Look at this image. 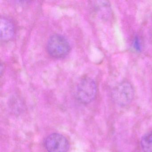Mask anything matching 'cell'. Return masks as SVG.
I'll return each instance as SVG.
<instances>
[{
	"label": "cell",
	"mask_w": 152,
	"mask_h": 152,
	"mask_svg": "<svg viewBox=\"0 0 152 152\" xmlns=\"http://www.w3.org/2000/svg\"><path fill=\"white\" fill-rule=\"evenodd\" d=\"M97 93V86L95 81L88 77L82 78L75 87V96L80 103L88 104L92 102Z\"/></svg>",
	"instance_id": "6da1fadb"
},
{
	"label": "cell",
	"mask_w": 152,
	"mask_h": 152,
	"mask_svg": "<svg viewBox=\"0 0 152 152\" xmlns=\"http://www.w3.org/2000/svg\"><path fill=\"white\" fill-rule=\"evenodd\" d=\"M47 49L50 56L60 59L65 57L69 54L71 46L64 36L59 34H54L48 40Z\"/></svg>",
	"instance_id": "7a4b0ae2"
},
{
	"label": "cell",
	"mask_w": 152,
	"mask_h": 152,
	"mask_svg": "<svg viewBox=\"0 0 152 152\" xmlns=\"http://www.w3.org/2000/svg\"><path fill=\"white\" fill-rule=\"evenodd\" d=\"M112 96L117 105L126 106L130 104L134 98V88L129 82H122L113 89Z\"/></svg>",
	"instance_id": "3957f363"
},
{
	"label": "cell",
	"mask_w": 152,
	"mask_h": 152,
	"mask_svg": "<svg viewBox=\"0 0 152 152\" xmlns=\"http://www.w3.org/2000/svg\"><path fill=\"white\" fill-rule=\"evenodd\" d=\"M45 146L48 152H67L70 144L64 136L59 133H54L47 137Z\"/></svg>",
	"instance_id": "277c9868"
},
{
	"label": "cell",
	"mask_w": 152,
	"mask_h": 152,
	"mask_svg": "<svg viewBox=\"0 0 152 152\" xmlns=\"http://www.w3.org/2000/svg\"><path fill=\"white\" fill-rule=\"evenodd\" d=\"M1 39L3 41H8L13 39L15 35V30L14 25L7 18H1L0 24Z\"/></svg>",
	"instance_id": "5b68a950"
},
{
	"label": "cell",
	"mask_w": 152,
	"mask_h": 152,
	"mask_svg": "<svg viewBox=\"0 0 152 152\" xmlns=\"http://www.w3.org/2000/svg\"><path fill=\"white\" fill-rule=\"evenodd\" d=\"M140 146L143 152H152V131L147 132L142 136Z\"/></svg>",
	"instance_id": "8992f818"
},
{
	"label": "cell",
	"mask_w": 152,
	"mask_h": 152,
	"mask_svg": "<svg viewBox=\"0 0 152 152\" xmlns=\"http://www.w3.org/2000/svg\"><path fill=\"white\" fill-rule=\"evenodd\" d=\"M134 44H135V46H134V47L136 48V49L137 50H140V46L139 44V41L138 39L137 38L135 39V42H134Z\"/></svg>",
	"instance_id": "52a82bcc"
},
{
	"label": "cell",
	"mask_w": 152,
	"mask_h": 152,
	"mask_svg": "<svg viewBox=\"0 0 152 152\" xmlns=\"http://www.w3.org/2000/svg\"><path fill=\"white\" fill-rule=\"evenodd\" d=\"M149 33H150V39L152 42V21L151 22V26H150V30H149Z\"/></svg>",
	"instance_id": "ba28073f"
}]
</instances>
